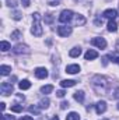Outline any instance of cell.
<instances>
[{"instance_id": "32", "label": "cell", "mask_w": 119, "mask_h": 120, "mask_svg": "<svg viewBox=\"0 0 119 120\" xmlns=\"http://www.w3.org/2000/svg\"><path fill=\"white\" fill-rule=\"evenodd\" d=\"M109 59H112V61H115L116 64H119V56H114V55H109Z\"/></svg>"}, {"instance_id": "23", "label": "cell", "mask_w": 119, "mask_h": 120, "mask_svg": "<svg viewBox=\"0 0 119 120\" xmlns=\"http://www.w3.org/2000/svg\"><path fill=\"white\" fill-rule=\"evenodd\" d=\"M66 120H80V115L77 112H70L66 116Z\"/></svg>"}, {"instance_id": "7", "label": "cell", "mask_w": 119, "mask_h": 120, "mask_svg": "<svg viewBox=\"0 0 119 120\" xmlns=\"http://www.w3.org/2000/svg\"><path fill=\"white\" fill-rule=\"evenodd\" d=\"M71 32H73V28H71V27H69V25H66V24L58 27V34H59V36L66 38V36H69Z\"/></svg>"}, {"instance_id": "43", "label": "cell", "mask_w": 119, "mask_h": 120, "mask_svg": "<svg viewBox=\"0 0 119 120\" xmlns=\"http://www.w3.org/2000/svg\"><path fill=\"white\" fill-rule=\"evenodd\" d=\"M116 109H118V110H119V103H118V105H116Z\"/></svg>"}, {"instance_id": "13", "label": "cell", "mask_w": 119, "mask_h": 120, "mask_svg": "<svg viewBox=\"0 0 119 120\" xmlns=\"http://www.w3.org/2000/svg\"><path fill=\"white\" fill-rule=\"evenodd\" d=\"M84 57H86V60H94V59L98 57V52H95L94 49H88V50L86 52Z\"/></svg>"}, {"instance_id": "26", "label": "cell", "mask_w": 119, "mask_h": 120, "mask_svg": "<svg viewBox=\"0 0 119 120\" xmlns=\"http://www.w3.org/2000/svg\"><path fill=\"white\" fill-rule=\"evenodd\" d=\"M111 92H112V94H111V98H112V99H119V85L115 87Z\"/></svg>"}, {"instance_id": "8", "label": "cell", "mask_w": 119, "mask_h": 120, "mask_svg": "<svg viewBox=\"0 0 119 120\" xmlns=\"http://www.w3.org/2000/svg\"><path fill=\"white\" fill-rule=\"evenodd\" d=\"M48 75H49V73H48V70H46L45 67H36V68H35V77H36V78L44 80V78H46Z\"/></svg>"}, {"instance_id": "27", "label": "cell", "mask_w": 119, "mask_h": 120, "mask_svg": "<svg viewBox=\"0 0 119 120\" xmlns=\"http://www.w3.org/2000/svg\"><path fill=\"white\" fill-rule=\"evenodd\" d=\"M44 20H45V22H46V24H52V21H53V14H51V13L45 14Z\"/></svg>"}, {"instance_id": "16", "label": "cell", "mask_w": 119, "mask_h": 120, "mask_svg": "<svg viewBox=\"0 0 119 120\" xmlns=\"http://www.w3.org/2000/svg\"><path fill=\"white\" fill-rule=\"evenodd\" d=\"M28 110H30V113L35 115V116H39L41 115V106L39 105H31L30 108H28Z\"/></svg>"}, {"instance_id": "34", "label": "cell", "mask_w": 119, "mask_h": 120, "mask_svg": "<svg viewBox=\"0 0 119 120\" xmlns=\"http://www.w3.org/2000/svg\"><path fill=\"white\" fill-rule=\"evenodd\" d=\"M108 59H109V56H104L102 57V66H107L108 64Z\"/></svg>"}, {"instance_id": "15", "label": "cell", "mask_w": 119, "mask_h": 120, "mask_svg": "<svg viewBox=\"0 0 119 120\" xmlns=\"http://www.w3.org/2000/svg\"><path fill=\"white\" fill-rule=\"evenodd\" d=\"M76 82H77V81H74V80H63V81L60 82V87H62V88H70V87H74Z\"/></svg>"}, {"instance_id": "9", "label": "cell", "mask_w": 119, "mask_h": 120, "mask_svg": "<svg viewBox=\"0 0 119 120\" xmlns=\"http://www.w3.org/2000/svg\"><path fill=\"white\" fill-rule=\"evenodd\" d=\"M102 17H105V18H108V20H115V18L118 17V11L114 10V8H108V10H105V11L102 13Z\"/></svg>"}, {"instance_id": "21", "label": "cell", "mask_w": 119, "mask_h": 120, "mask_svg": "<svg viewBox=\"0 0 119 120\" xmlns=\"http://www.w3.org/2000/svg\"><path fill=\"white\" fill-rule=\"evenodd\" d=\"M49 103H51L49 98H42V99L39 101V106H41V109H48V108H49Z\"/></svg>"}, {"instance_id": "29", "label": "cell", "mask_w": 119, "mask_h": 120, "mask_svg": "<svg viewBox=\"0 0 119 120\" xmlns=\"http://www.w3.org/2000/svg\"><path fill=\"white\" fill-rule=\"evenodd\" d=\"M11 17H13L14 20H17V21L23 18V15H21V13H20V11H13V13H11Z\"/></svg>"}, {"instance_id": "37", "label": "cell", "mask_w": 119, "mask_h": 120, "mask_svg": "<svg viewBox=\"0 0 119 120\" xmlns=\"http://www.w3.org/2000/svg\"><path fill=\"white\" fill-rule=\"evenodd\" d=\"M21 3H23V6H24V7H28V6L31 4L30 0H21Z\"/></svg>"}, {"instance_id": "20", "label": "cell", "mask_w": 119, "mask_h": 120, "mask_svg": "<svg viewBox=\"0 0 119 120\" xmlns=\"http://www.w3.org/2000/svg\"><path fill=\"white\" fill-rule=\"evenodd\" d=\"M10 71H11V67H10V66H6V64L0 66V74H1V75H8Z\"/></svg>"}, {"instance_id": "30", "label": "cell", "mask_w": 119, "mask_h": 120, "mask_svg": "<svg viewBox=\"0 0 119 120\" xmlns=\"http://www.w3.org/2000/svg\"><path fill=\"white\" fill-rule=\"evenodd\" d=\"M1 120H16V117L11 116V115H6V113H3V115H1Z\"/></svg>"}, {"instance_id": "10", "label": "cell", "mask_w": 119, "mask_h": 120, "mask_svg": "<svg viewBox=\"0 0 119 120\" xmlns=\"http://www.w3.org/2000/svg\"><path fill=\"white\" fill-rule=\"evenodd\" d=\"M73 20H74V25H76V27H83V25L86 24V21H87L86 17L81 15V14H74Z\"/></svg>"}, {"instance_id": "4", "label": "cell", "mask_w": 119, "mask_h": 120, "mask_svg": "<svg viewBox=\"0 0 119 120\" xmlns=\"http://www.w3.org/2000/svg\"><path fill=\"white\" fill-rule=\"evenodd\" d=\"M74 17V13L71 11V10H63L62 13H60V15H59V21L62 22V24H67L71 18Z\"/></svg>"}, {"instance_id": "45", "label": "cell", "mask_w": 119, "mask_h": 120, "mask_svg": "<svg viewBox=\"0 0 119 120\" xmlns=\"http://www.w3.org/2000/svg\"><path fill=\"white\" fill-rule=\"evenodd\" d=\"M74 1H81V0H74Z\"/></svg>"}, {"instance_id": "17", "label": "cell", "mask_w": 119, "mask_h": 120, "mask_svg": "<svg viewBox=\"0 0 119 120\" xmlns=\"http://www.w3.org/2000/svg\"><path fill=\"white\" fill-rule=\"evenodd\" d=\"M84 95H86V94H84V91H77V92H74V94H73V98H74L77 102H80V103H81V102H84Z\"/></svg>"}, {"instance_id": "42", "label": "cell", "mask_w": 119, "mask_h": 120, "mask_svg": "<svg viewBox=\"0 0 119 120\" xmlns=\"http://www.w3.org/2000/svg\"><path fill=\"white\" fill-rule=\"evenodd\" d=\"M51 120H59V117H58V116H53V117H52Z\"/></svg>"}, {"instance_id": "19", "label": "cell", "mask_w": 119, "mask_h": 120, "mask_svg": "<svg viewBox=\"0 0 119 120\" xmlns=\"http://www.w3.org/2000/svg\"><path fill=\"white\" fill-rule=\"evenodd\" d=\"M108 31L109 32H116L118 31V24L115 22V20H109V22H108Z\"/></svg>"}, {"instance_id": "39", "label": "cell", "mask_w": 119, "mask_h": 120, "mask_svg": "<svg viewBox=\"0 0 119 120\" xmlns=\"http://www.w3.org/2000/svg\"><path fill=\"white\" fill-rule=\"evenodd\" d=\"M20 120H34V119H32L31 116H23V117H21Z\"/></svg>"}, {"instance_id": "12", "label": "cell", "mask_w": 119, "mask_h": 120, "mask_svg": "<svg viewBox=\"0 0 119 120\" xmlns=\"http://www.w3.org/2000/svg\"><path fill=\"white\" fill-rule=\"evenodd\" d=\"M79 71H80V66L79 64H69L66 67V73H69V74H77Z\"/></svg>"}, {"instance_id": "3", "label": "cell", "mask_w": 119, "mask_h": 120, "mask_svg": "<svg viewBox=\"0 0 119 120\" xmlns=\"http://www.w3.org/2000/svg\"><path fill=\"white\" fill-rule=\"evenodd\" d=\"M13 92H14L13 82H10V81H4V82L0 84V94H1L3 96H8V95H11Z\"/></svg>"}, {"instance_id": "31", "label": "cell", "mask_w": 119, "mask_h": 120, "mask_svg": "<svg viewBox=\"0 0 119 120\" xmlns=\"http://www.w3.org/2000/svg\"><path fill=\"white\" fill-rule=\"evenodd\" d=\"M8 7H13V8H16L17 7V1L16 0H7V3H6Z\"/></svg>"}, {"instance_id": "40", "label": "cell", "mask_w": 119, "mask_h": 120, "mask_svg": "<svg viewBox=\"0 0 119 120\" xmlns=\"http://www.w3.org/2000/svg\"><path fill=\"white\" fill-rule=\"evenodd\" d=\"M0 108H1V112H3V110L6 109V103H4V102H1V103H0Z\"/></svg>"}, {"instance_id": "24", "label": "cell", "mask_w": 119, "mask_h": 120, "mask_svg": "<svg viewBox=\"0 0 119 120\" xmlns=\"http://www.w3.org/2000/svg\"><path fill=\"white\" fill-rule=\"evenodd\" d=\"M52 91H53V85H51V84H49V85H44V87L41 88V92H42V94H45V95L51 94Z\"/></svg>"}, {"instance_id": "1", "label": "cell", "mask_w": 119, "mask_h": 120, "mask_svg": "<svg viewBox=\"0 0 119 120\" xmlns=\"http://www.w3.org/2000/svg\"><path fill=\"white\" fill-rule=\"evenodd\" d=\"M91 85L94 91L98 94V95H105L108 92V85H109V81L107 77L104 75H94L91 78Z\"/></svg>"}, {"instance_id": "18", "label": "cell", "mask_w": 119, "mask_h": 120, "mask_svg": "<svg viewBox=\"0 0 119 120\" xmlns=\"http://www.w3.org/2000/svg\"><path fill=\"white\" fill-rule=\"evenodd\" d=\"M18 87H20V90H21V91L30 90V88H31V82L28 81V80H21V81L18 82Z\"/></svg>"}, {"instance_id": "2", "label": "cell", "mask_w": 119, "mask_h": 120, "mask_svg": "<svg viewBox=\"0 0 119 120\" xmlns=\"http://www.w3.org/2000/svg\"><path fill=\"white\" fill-rule=\"evenodd\" d=\"M42 27H41V14L39 13H34L32 14V28L31 34L34 36H42Z\"/></svg>"}, {"instance_id": "22", "label": "cell", "mask_w": 119, "mask_h": 120, "mask_svg": "<svg viewBox=\"0 0 119 120\" xmlns=\"http://www.w3.org/2000/svg\"><path fill=\"white\" fill-rule=\"evenodd\" d=\"M0 49H1V52H7V50L11 49V45H10L7 41H1V42H0Z\"/></svg>"}, {"instance_id": "41", "label": "cell", "mask_w": 119, "mask_h": 120, "mask_svg": "<svg viewBox=\"0 0 119 120\" xmlns=\"http://www.w3.org/2000/svg\"><path fill=\"white\" fill-rule=\"evenodd\" d=\"M116 50H118V52H119V39H118V41H116Z\"/></svg>"}, {"instance_id": "5", "label": "cell", "mask_w": 119, "mask_h": 120, "mask_svg": "<svg viewBox=\"0 0 119 120\" xmlns=\"http://www.w3.org/2000/svg\"><path fill=\"white\" fill-rule=\"evenodd\" d=\"M31 50L28 48V45H24V43H18L13 48V53L16 55H28Z\"/></svg>"}, {"instance_id": "36", "label": "cell", "mask_w": 119, "mask_h": 120, "mask_svg": "<svg viewBox=\"0 0 119 120\" xmlns=\"http://www.w3.org/2000/svg\"><path fill=\"white\" fill-rule=\"evenodd\" d=\"M60 108H62V109L69 108V102H66V101H64V102H62V103H60Z\"/></svg>"}, {"instance_id": "11", "label": "cell", "mask_w": 119, "mask_h": 120, "mask_svg": "<svg viewBox=\"0 0 119 120\" xmlns=\"http://www.w3.org/2000/svg\"><path fill=\"white\" fill-rule=\"evenodd\" d=\"M95 110H97L98 115L105 113V110H107V102H105V101H99V102H97V103H95Z\"/></svg>"}, {"instance_id": "6", "label": "cell", "mask_w": 119, "mask_h": 120, "mask_svg": "<svg viewBox=\"0 0 119 120\" xmlns=\"http://www.w3.org/2000/svg\"><path fill=\"white\" fill-rule=\"evenodd\" d=\"M91 45L97 46L98 49H105L107 48V41L101 36H97V38H92L91 39Z\"/></svg>"}, {"instance_id": "46", "label": "cell", "mask_w": 119, "mask_h": 120, "mask_svg": "<svg viewBox=\"0 0 119 120\" xmlns=\"http://www.w3.org/2000/svg\"><path fill=\"white\" fill-rule=\"evenodd\" d=\"M101 120H109V119H101Z\"/></svg>"}, {"instance_id": "44", "label": "cell", "mask_w": 119, "mask_h": 120, "mask_svg": "<svg viewBox=\"0 0 119 120\" xmlns=\"http://www.w3.org/2000/svg\"><path fill=\"white\" fill-rule=\"evenodd\" d=\"M39 120H46V119H45V117H41V119H39Z\"/></svg>"}, {"instance_id": "14", "label": "cell", "mask_w": 119, "mask_h": 120, "mask_svg": "<svg viewBox=\"0 0 119 120\" xmlns=\"http://www.w3.org/2000/svg\"><path fill=\"white\" fill-rule=\"evenodd\" d=\"M81 55V48L80 46H74L73 49H70V52H69V56L70 57H79Z\"/></svg>"}, {"instance_id": "25", "label": "cell", "mask_w": 119, "mask_h": 120, "mask_svg": "<svg viewBox=\"0 0 119 120\" xmlns=\"http://www.w3.org/2000/svg\"><path fill=\"white\" fill-rule=\"evenodd\" d=\"M21 36H23L21 31L16 30V31H13V32H11V39H13V41H17V39H20Z\"/></svg>"}, {"instance_id": "33", "label": "cell", "mask_w": 119, "mask_h": 120, "mask_svg": "<svg viewBox=\"0 0 119 120\" xmlns=\"http://www.w3.org/2000/svg\"><path fill=\"white\" fill-rule=\"evenodd\" d=\"M56 95H58L59 98H63V96L66 95V92H64L63 90H60V91H58V92H56Z\"/></svg>"}, {"instance_id": "28", "label": "cell", "mask_w": 119, "mask_h": 120, "mask_svg": "<svg viewBox=\"0 0 119 120\" xmlns=\"http://www.w3.org/2000/svg\"><path fill=\"white\" fill-rule=\"evenodd\" d=\"M11 112H14V113L23 112V105H14V106H11Z\"/></svg>"}, {"instance_id": "35", "label": "cell", "mask_w": 119, "mask_h": 120, "mask_svg": "<svg viewBox=\"0 0 119 120\" xmlns=\"http://www.w3.org/2000/svg\"><path fill=\"white\" fill-rule=\"evenodd\" d=\"M95 25H102V17H101V18H99V17L95 18Z\"/></svg>"}, {"instance_id": "38", "label": "cell", "mask_w": 119, "mask_h": 120, "mask_svg": "<svg viewBox=\"0 0 119 120\" xmlns=\"http://www.w3.org/2000/svg\"><path fill=\"white\" fill-rule=\"evenodd\" d=\"M49 4H51V6H59V1H58V0H56V1H55V0H51Z\"/></svg>"}]
</instances>
